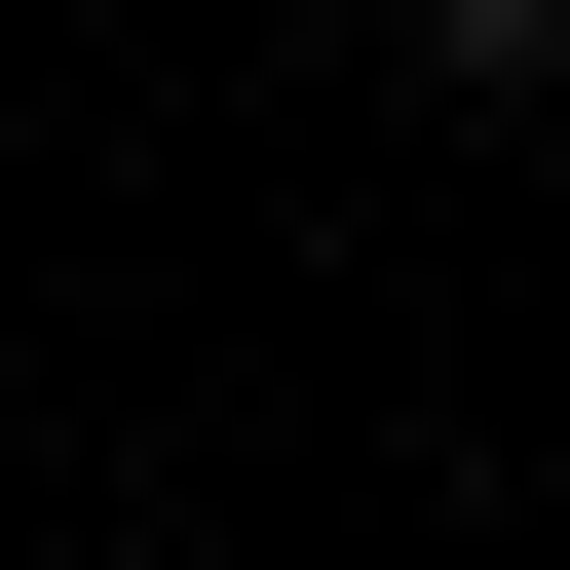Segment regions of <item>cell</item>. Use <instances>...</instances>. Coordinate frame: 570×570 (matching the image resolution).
<instances>
[{"instance_id": "cell-1", "label": "cell", "mask_w": 570, "mask_h": 570, "mask_svg": "<svg viewBox=\"0 0 570 570\" xmlns=\"http://www.w3.org/2000/svg\"><path fill=\"white\" fill-rule=\"evenodd\" d=\"M419 77H570V0H419Z\"/></svg>"}]
</instances>
